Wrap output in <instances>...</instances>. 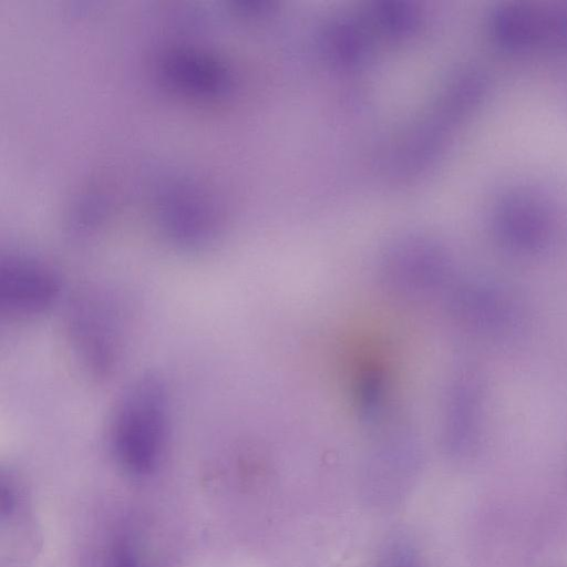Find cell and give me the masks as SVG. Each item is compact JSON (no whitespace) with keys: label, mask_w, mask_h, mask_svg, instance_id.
Here are the masks:
<instances>
[{"label":"cell","mask_w":567,"mask_h":567,"mask_svg":"<svg viewBox=\"0 0 567 567\" xmlns=\"http://www.w3.org/2000/svg\"><path fill=\"white\" fill-rule=\"evenodd\" d=\"M165 382L142 375L123 393L112 424V444L120 463L136 474L152 472L163 457L171 421Z\"/></svg>","instance_id":"obj_1"},{"label":"cell","mask_w":567,"mask_h":567,"mask_svg":"<svg viewBox=\"0 0 567 567\" xmlns=\"http://www.w3.org/2000/svg\"><path fill=\"white\" fill-rule=\"evenodd\" d=\"M61 281L42 260L8 255L0 260V308L14 317H34L50 309L59 298Z\"/></svg>","instance_id":"obj_2"},{"label":"cell","mask_w":567,"mask_h":567,"mask_svg":"<svg viewBox=\"0 0 567 567\" xmlns=\"http://www.w3.org/2000/svg\"><path fill=\"white\" fill-rule=\"evenodd\" d=\"M112 311L103 301L83 300L75 306L72 334L80 357L97 374H107L118 352V332Z\"/></svg>","instance_id":"obj_3"}]
</instances>
